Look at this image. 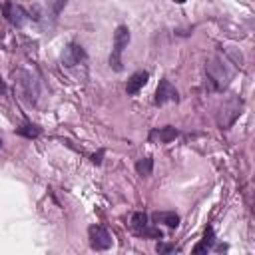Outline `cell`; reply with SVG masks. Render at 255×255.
Wrapping results in <instances>:
<instances>
[{
  "label": "cell",
  "mask_w": 255,
  "mask_h": 255,
  "mask_svg": "<svg viewBox=\"0 0 255 255\" xmlns=\"http://www.w3.org/2000/svg\"><path fill=\"white\" fill-rule=\"evenodd\" d=\"M128 44H129V30L126 26H118L114 32V48L110 54V66L116 72L122 70V54L128 48Z\"/></svg>",
  "instance_id": "1"
},
{
  "label": "cell",
  "mask_w": 255,
  "mask_h": 255,
  "mask_svg": "<svg viewBox=\"0 0 255 255\" xmlns=\"http://www.w3.org/2000/svg\"><path fill=\"white\" fill-rule=\"evenodd\" d=\"M16 86H18L20 96H22L26 102L34 104V102L38 100L40 88H38V80H36L34 74H30V72H26V70H20V72L16 74Z\"/></svg>",
  "instance_id": "2"
},
{
  "label": "cell",
  "mask_w": 255,
  "mask_h": 255,
  "mask_svg": "<svg viewBox=\"0 0 255 255\" xmlns=\"http://www.w3.org/2000/svg\"><path fill=\"white\" fill-rule=\"evenodd\" d=\"M239 114H241V100L239 98H229L227 102H223V106H221V112H219V126L225 129V128H229L237 118H239Z\"/></svg>",
  "instance_id": "3"
},
{
  "label": "cell",
  "mask_w": 255,
  "mask_h": 255,
  "mask_svg": "<svg viewBox=\"0 0 255 255\" xmlns=\"http://www.w3.org/2000/svg\"><path fill=\"white\" fill-rule=\"evenodd\" d=\"M207 76H209V80L213 82V86L219 90V88L227 86V82H229V78H231V72L227 70V66H225L221 60H211V62L207 64Z\"/></svg>",
  "instance_id": "4"
},
{
  "label": "cell",
  "mask_w": 255,
  "mask_h": 255,
  "mask_svg": "<svg viewBox=\"0 0 255 255\" xmlns=\"http://www.w3.org/2000/svg\"><path fill=\"white\" fill-rule=\"evenodd\" d=\"M129 223H131V229H133L137 235L161 239V231L155 229V227H151V225L147 223V215H145L143 211H135V213L131 215V221H129Z\"/></svg>",
  "instance_id": "5"
},
{
  "label": "cell",
  "mask_w": 255,
  "mask_h": 255,
  "mask_svg": "<svg viewBox=\"0 0 255 255\" xmlns=\"http://www.w3.org/2000/svg\"><path fill=\"white\" fill-rule=\"evenodd\" d=\"M88 235H90V245H92V249H96V251H106V249L112 247V235H110V231H108L106 227H102V225H92V227L88 229Z\"/></svg>",
  "instance_id": "6"
},
{
  "label": "cell",
  "mask_w": 255,
  "mask_h": 255,
  "mask_svg": "<svg viewBox=\"0 0 255 255\" xmlns=\"http://www.w3.org/2000/svg\"><path fill=\"white\" fill-rule=\"evenodd\" d=\"M177 100H179V94L169 84V80H159L157 90H155V104L157 106H163L165 102H177Z\"/></svg>",
  "instance_id": "7"
},
{
  "label": "cell",
  "mask_w": 255,
  "mask_h": 255,
  "mask_svg": "<svg viewBox=\"0 0 255 255\" xmlns=\"http://www.w3.org/2000/svg\"><path fill=\"white\" fill-rule=\"evenodd\" d=\"M4 16H6V20H8L10 24H14V26H24L26 20H28L26 10H24L22 6H18V4H12V2H6V4H4Z\"/></svg>",
  "instance_id": "8"
},
{
  "label": "cell",
  "mask_w": 255,
  "mask_h": 255,
  "mask_svg": "<svg viewBox=\"0 0 255 255\" xmlns=\"http://www.w3.org/2000/svg\"><path fill=\"white\" fill-rule=\"evenodd\" d=\"M86 58V52H84V48L80 46V44H68L66 48H64V52H62V64L64 66H76V64H80L82 60Z\"/></svg>",
  "instance_id": "9"
},
{
  "label": "cell",
  "mask_w": 255,
  "mask_h": 255,
  "mask_svg": "<svg viewBox=\"0 0 255 255\" xmlns=\"http://www.w3.org/2000/svg\"><path fill=\"white\" fill-rule=\"evenodd\" d=\"M147 78H149L147 72H135V74H131V78H129L128 84H126V92H128L129 96L137 94V92L147 84Z\"/></svg>",
  "instance_id": "10"
},
{
  "label": "cell",
  "mask_w": 255,
  "mask_h": 255,
  "mask_svg": "<svg viewBox=\"0 0 255 255\" xmlns=\"http://www.w3.org/2000/svg\"><path fill=\"white\" fill-rule=\"evenodd\" d=\"M151 219H153L155 223H165V225L171 227V229L179 225V215L173 213V211H157V213L151 215Z\"/></svg>",
  "instance_id": "11"
},
{
  "label": "cell",
  "mask_w": 255,
  "mask_h": 255,
  "mask_svg": "<svg viewBox=\"0 0 255 255\" xmlns=\"http://www.w3.org/2000/svg\"><path fill=\"white\" fill-rule=\"evenodd\" d=\"M213 241H215L213 229H211V227H207V229H205V235H203V241H201L199 245H195V247H193V253H205V251H209V249H211V245H213Z\"/></svg>",
  "instance_id": "12"
},
{
  "label": "cell",
  "mask_w": 255,
  "mask_h": 255,
  "mask_svg": "<svg viewBox=\"0 0 255 255\" xmlns=\"http://www.w3.org/2000/svg\"><path fill=\"white\" fill-rule=\"evenodd\" d=\"M151 169H153V159H151V157H141V159H137L135 171H137L139 175L147 177V175H151Z\"/></svg>",
  "instance_id": "13"
},
{
  "label": "cell",
  "mask_w": 255,
  "mask_h": 255,
  "mask_svg": "<svg viewBox=\"0 0 255 255\" xmlns=\"http://www.w3.org/2000/svg\"><path fill=\"white\" fill-rule=\"evenodd\" d=\"M153 135H157V137H159V141L167 143V141H171V139H175V137H177V129H175V128H171V126H165V128H161L159 131H155Z\"/></svg>",
  "instance_id": "14"
},
{
  "label": "cell",
  "mask_w": 255,
  "mask_h": 255,
  "mask_svg": "<svg viewBox=\"0 0 255 255\" xmlns=\"http://www.w3.org/2000/svg\"><path fill=\"white\" fill-rule=\"evenodd\" d=\"M16 131H18L20 135H24V137H38V135H40V128L34 126V124H22Z\"/></svg>",
  "instance_id": "15"
},
{
  "label": "cell",
  "mask_w": 255,
  "mask_h": 255,
  "mask_svg": "<svg viewBox=\"0 0 255 255\" xmlns=\"http://www.w3.org/2000/svg\"><path fill=\"white\" fill-rule=\"evenodd\" d=\"M155 249H157V253H171V251H175V245H169V243H157L155 245Z\"/></svg>",
  "instance_id": "16"
},
{
  "label": "cell",
  "mask_w": 255,
  "mask_h": 255,
  "mask_svg": "<svg viewBox=\"0 0 255 255\" xmlns=\"http://www.w3.org/2000/svg\"><path fill=\"white\" fill-rule=\"evenodd\" d=\"M102 155H104V149H100L98 153H94V155H92V161H94V163H102Z\"/></svg>",
  "instance_id": "17"
},
{
  "label": "cell",
  "mask_w": 255,
  "mask_h": 255,
  "mask_svg": "<svg viewBox=\"0 0 255 255\" xmlns=\"http://www.w3.org/2000/svg\"><path fill=\"white\" fill-rule=\"evenodd\" d=\"M4 92H6V84H4V82H2V80H0V96H2V94H4Z\"/></svg>",
  "instance_id": "18"
},
{
  "label": "cell",
  "mask_w": 255,
  "mask_h": 255,
  "mask_svg": "<svg viewBox=\"0 0 255 255\" xmlns=\"http://www.w3.org/2000/svg\"><path fill=\"white\" fill-rule=\"evenodd\" d=\"M173 2H177V4H183V2H185V0H173Z\"/></svg>",
  "instance_id": "19"
},
{
  "label": "cell",
  "mask_w": 255,
  "mask_h": 255,
  "mask_svg": "<svg viewBox=\"0 0 255 255\" xmlns=\"http://www.w3.org/2000/svg\"><path fill=\"white\" fill-rule=\"evenodd\" d=\"M0 145H2V139H0Z\"/></svg>",
  "instance_id": "20"
}]
</instances>
